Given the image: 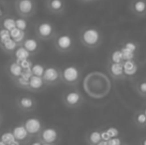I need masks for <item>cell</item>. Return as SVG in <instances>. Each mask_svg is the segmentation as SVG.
<instances>
[{
	"instance_id": "16",
	"label": "cell",
	"mask_w": 146,
	"mask_h": 145,
	"mask_svg": "<svg viewBox=\"0 0 146 145\" xmlns=\"http://www.w3.org/2000/svg\"><path fill=\"white\" fill-rule=\"evenodd\" d=\"M130 10L137 17H145L146 0H132L130 3Z\"/></svg>"
},
{
	"instance_id": "9",
	"label": "cell",
	"mask_w": 146,
	"mask_h": 145,
	"mask_svg": "<svg viewBox=\"0 0 146 145\" xmlns=\"http://www.w3.org/2000/svg\"><path fill=\"white\" fill-rule=\"evenodd\" d=\"M16 107L24 112H31L37 107V103L33 97L28 95H21L16 99Z\"/></svg>"
},
{
	"instance_id": "30",
	"label": "cell",
	"mask_w": 146,
	"mask_h": 145,
	"mask_svg": "<svg viewBox=\"0 0 146 145\" xmlns=\"http://www.w3.org/2000/svg\"><path fill=\"white\" fill-rule=\"evenodd\" d=\"M121 47L124 49H126V50H129L131 51V52H134V53H137V49H138V46H137L136 43L132 42V41H128V42H124L122 45H121Z\"/></svg>"
},
{
	"instance_id": "33",
	"label": "cell",
	"mask_w": 146,
	"mask_h": 145,
	"mask_svg": "<svg viewBox=\"0 0 146 145\" xmlns=\"http://www.w3.org/2000/svg\"><path fill=\"white\" fill-rule=\"evenodd\" d=\"M121 51H122V55H123V61L124 60H131V59H135V55L136 53L131 52L129 50H126V49L122 48L121 47Z\"/></svg>"
},
{
	"instance_id": "3",
	"label": "cell",
	"mask_w": 146,
	"mask_h": 145,
	"mask_svg": "<svg viewBox=\"0 0 146 145\" xmlns=\"http://www.w3.org/2000/svg\"><path fill=\"white\" fill-rule=\"evenodd\" d=\"M54 47L61 54H68L75 49V40L71 34L59 33L54 38Z\"/></svg>"
},
{
	"instance_id": "20",
	"label": "cell",
	"mask_w": 146,
	"mask_h": 145,
	"mask_svg": "<svg viewBox=\"0 0 146 145\" xmlns=\"http://www.w3.org/2000/svg\"><path fill=\"white\" fill-rule=\"evenodd\" d=\"M0 140H2V141L5 143V145H20L21 144L15 138V135H14L12 130L2 132V133L0 134Z\"/></svg>"
},
{
	"instance_id": "13",
	"label": "cell",
	"mask_w": 146,
	"mask_h": 145,
	"mask_svg": "<svg viewBox=\"0 0 146 145\" xmlns=\"http://www.w3.org/2000/svg\"><path fill=\"white\" fill-rule=\"evenodd\" d=\"M12 131H13L14 135H15V138L21 144H27L28 141H29L31 139V137H32L29 132H28V130L26 129V127L24 126L23 123L14 126Z\"/></svg>"
},
{
	"instance_id": "29",
	"label": "cell",
	"mask_w": 146,
	"mask_h": 145,
	"mask_svg": "<svg viewBox=\"0 0 146 145\" xmlns=\"http://www.w3.org/2000/svg\"><path fill=\"white\" fill-rule=\"evenodd\" d=\"M45 68H46V66H44V65L33 64L32 67H31V72H32L33 75L43 77V73H44V72H45Z\"/></svg>"
},
{
	"instance_id": "26",
	"label": "cell",
	"mask_w": 146,
	"mask_h": 145,
	"mask_svg": "<svg viewBox=\"0 0 146 145\" xmlns=\"http://www.w3.org/2000/svg\"><path fill=\"white\" fill-rule=\"evenodd\" d=\"M135 89L140 97H146V79H139L135 85Z\"/></svg>"
},
{
	"instance_id": "7",
	"label": "cell",
	"mask_w": 146,
	"mask_h": 145,
	"mask_svg": "<svg viewBox=\"0 0 146 145\" xmlns=\"http://www.w3.org/2000/svg\"><path fill=\"white\" fill-rule=\"evenodd\" d=\"M43 145H55L58 144L61 140V133L57 128L48 126L44 127L38 135Z\"/></svg>"
},
{
	"instance_id": "22",
	"label": "cell",
	"mask_w": 146,
	"mask_h": 145,
	"mask_svg": "<svg viewBox=\"0 0 146 145\" xmlns=\"http://www.w3.org/2000/svg\"><path fill=\"white\" fill-rule=\"evenodd\" d=\"M10 35H11V38L13 39L15 42L18 43V45H21L22 42H23L26 37H27V32L15 27L14 29H12L11 31H10Z\"/></svg>"
},
{
	"instance_id": "6",
	"label": "cell",
	"mask_w": 146,
	"mask_h": 145,
	"mask_svg": "<svg viewBox=\"0 0 146 145\" xmlns=\"http://www.w3.org/2000/svg\"><path fill=\"white\" fill-rule=\"evenodd\" d=\"M15 10L21 17L30 18L36 13L37 5L35 0H15Z\"/></svg>"
},
{
	"instance_id": "23",
	"label": "cell",
	"mask_w": 146,
	"mask_h": 145,
	"mask_svg": "<svg viewBox=\"0 0 146 145\" xmlns=\"http://www.w3.org/2000/svg\"><path fill=\"white\" fill-rule=\"evenodd\" d=\"M0 26L4 29L8 30V31H11L12 29L16 27V18L12 17L8 14L6 17H4L3 19L0 21Z\"/></svg>"
},
{
	"instance_id": "34",
	"label": "cell",
	"mask_w": 146,
	"mask_h": 145,
	"mask_svg": "<svg viewBox=\"0 0 146 145\" xmlns=\"http://www.w3.org/2000/svg\"><path fill=\"white\" fill-rule=\"evenodd\" d=\"M121 143V140L120 139H118V138H113L112 139L111 137L110 138V139L108 140V145H118V144H120Z\"/></svg>"
},
{
	"instance_id": "36",
	"label": "cell",
	"mask_w": 146,
	"mask_h": 145,
	"mask_svg": "<svg viewBox=\"0 0 146 145\" xmlns=\"http://www.w3.org/2000/svg\"><path fill=\"white\" fill-rule=\"evenodd\" d=\"M2 120H3V117H2V114L0 113V125H1V123H2Z\"/></svg>"
},
{
	"instance_id": "37",
	"label": "cell",
	"mask_w": 146,
	"mask_h": 145,
	"mask_svg": "<svg viewBox=\"0 0 146 145\" xmlns=\"http://www.w3.org/2000/svg\"><path fill=\"white\" fill-rule=\"evenodd\" d=\"M141 144H143V145H146V138H145L144 140H143L142 142H141Z\"/></svg>"
},
{
	"instance_id": "10",
	"label": "cell",
	"mask_w": 146,
	"mask_h": 145,
	"mask_svg": "<svg viewBox=\"0 0 146 145\" xmlns=\"http://www.w3.org/2000/svg\"><path fill=\"white\" fill-rule=\"evenodd\" d=\"M23 124L31 136H38L40 134V132L42 131V129L44 128L41 120L37 117L27 118V119H25L23 121Z\"/></svg>"
},
{
	"instance_id": "15",
	"label": "cell",
	"mask_w": 146,
	"mask_h": 145,
	"mask_svg": "<svg viewBox=\"0 0 146 145\" xmlns=\"http://www.w3.org/2000/svg\"><path fill=\"white\" fill-rule=\"evenodd\" d=\"M24 69L22 68L21 64H20L18 61L16 60H12L9 64L7 65V68H6V73L7 75L11 77L13 81H15L17 77H19L22 75Z\"/></svg>"
},
{
	"instance_id": "35",
	"label": "cell",
	"mask_w": 146,
	"mask_h": 145,
	"mask_svg": "<svg viewBox=\"0 0 146 145\" xmlns=\"http://www.w3.org/2000/svg\"><path fill=\"white\" fill-rule=\"evenodd\" d=\"M80 2H83V3H88V2H92L94 0H79Z\"/></svg>"
},
{
	"instance_id": "12",
	"label": "cell",
	"mask_w": 146,
	"mask_h": 145,
	"mask_svg": "<svg viewBox=\"0 0 146 145\" xmlns=\"http://www.w3.org/2000/svg\"><path fill=\"white\" fill-rule=\"evenodd\" d=\"M46 8L51 14L61 15L66 10L65 0H46Z\"/></svg>"
},
{
	"instance_id": "31",
	"label": "cell",
	"mask_w": 146,
	"mask_h": 145,
	"mask_svg": "<svg viewBox=\"0 0 146 145\" xmlns=\"http://www.w3.org/2000/svg\"><path fill=\"white\" fill-rule=\"evenodd\" d=\"M11 38V35H10V31L4 29L0 26V45L3 44L4 42L8 40V39Z\"/></svg>"
},
{
	"instance_id": "18",
	"label": "cell",
	"mask_w": 146,
	"mask_h": 145,
	"mask_svg": "<svg viewBox=\"0 0 146 145\" xmlns=\"http://www.w3.org/2000/svg\"><path fill=\"white\" fill-rule=\"evenodd\" d=\"M122 65L125 77H133L138 71V64L136 63L135 59L124 60L122 62Z\"/></svg>"
},
{
	"instance_id": "19",
	"label": "cell",
	"mask_w": 146,
	"mask_h": 145,
	"mask_svg": "<svg viewBox=\"0 0 146 145\" xmlns=\"http://www.w3.org/2000/svg\"><path fill=\"white\" fill-rule=\"evenodd\" d=\"M102 140V132L100 129H94L88 132L86 136V141L90 145H98Z\"/></svg>"
},
{
	"instance_id": "24",
	"label": "cell",
	"mask_w": 146,
	"mask_h": 145,
	"mask_svg": "<svg viewBox=\"0 0 146 145\" xmlns=\"http://www.w3.org/2000/svg\"><path fill=\"white\" fill-rule=\"evenodd\" d=\"M18 46H19V45H18V43L15 42V41H14L12 38H10V39H8L6 42H4L3 44L0 45V48H1L4 52L12 55Z\"/></svg>"
},
{
	"instance_id": "5",
	"label": "cell",
	"mask_w": 146,
	"mask_h": 145,
	"mask_svg": "<svg viewBox=\"0 0 146 145\" xmlns=\"http://www.w3.org/2000/svg\"><path fill=\"white\" fill-rule=\"evenodd\" d=\"M62 101H63L64 105L68 109H78L83 105L85 99L80 91L71 89L64 93Z\"/></svg>"
},
{
	"instance_id": "4",
	"label": "cell",
	"mask_w": 146,
	"mask_h": 145,
	"mask_svg": "<svg viewBox=\"0 0 146 145\" xmlns=\"http://www.w3.org/2000/svg\"><path fill=\"white\" fill-rule=\"evenodd\" d=\"M57 34L55 25L49 21H41L35 25V35L42 41L52 40Z\"/></svg>"
},
{
	"instance_id": "21",
	"label": "cell",
	"mask_w": 146,
	"mask_h": 145,
	"mask_svg": "<svg viewBox=\"0 0 146 145\" xmlns=\"http://www.w3.org/2000/svg\"><path fill=\"white\" fill-rule=\"evenodd\" d=\"M12 55H13V57H14V60L18 61V62H21V61L26 60V59H29L30 57L32 56L22 45H19Z\"/></svg>"
},
{
	"instance_id": "14",
	"label": "cell",
	"mask_w": 146,
	"mask_h": 145,
	"mask_svg": "<svg viewBox=\"0 0 146 145\" xmlns=\"http://www.w3.org/2000/svg\"><path fill=\"white\" fill-rule=\"evenodd\" d=\"M47 87L46 83H45L43 77L36 75H32L30 77L29 85H28V91H33V93H39L45 89Z\"/></svg>"
},
{
	"instance_id": "1",
	"label": "cell",
	"mask_w": 146,
	"mask_h": 145,
	"mask_svg": "<svg viewBox=\"0 0 146 145\" xmlns=\"http://www.w3.org/2000/svg\"><path fill=\"white\" fill-rule=\"evenodd\" d=\"M80 42L88 49H96L100 46L102 42V34L98 28L88 26L80 32Z\"/></svg>"
},
{
	"instance_id": "28",
	"label": "cell",
	"mask_w": 146,
	"mask_h": 145,
	"mask_svg": "<svg viewBox=\"0 0 146 145\" xmlns=\"http://www.w3.org/2000/svg\"><path fill=\"white\" fill-rule=\"evenodd\" d=\"M19 17L20 18H16V27L27 32L28 27H29V22H28L29 18L21 17V16H19Z\"/></svg>"
},
{
	"instance_id": "8",
	"label": "cell",
	"mask_w": 146,
	"mask_h": 145,
	"mask_svg": "<svg viewBox=\"0 0 146 145\" xmlns=\"http://www.w3.org/2000/svg\"><path fill=\"white\" fill-rule=\"evenodd\" d=\"M43 79L47 85H57L62 83L61 69L55 66H46L43 73Z\"/></svg>"
},
{
	"instance_id": "32",
	"label": "cell",
	"mask_w": 146,
	"mask_h": 145,
	"mask_svg": "<svg viewBox=\"0 0 146 145\" xmlns=\"http://www.w3.org/2000/svg\"><path fill=\"white\" fill-rule=\"evenodd\" d=\"M8 14H9V12H8L7 4H6L5 1H3V0H0V21H1L4 17H6Z\"/></svg>"
},
{
	"instance_id": "27",
	"label": "cell",
	"mask_w": 146,
	"mask_h": 145,
	"mask_svg": "<svg viewBox=\"0 0 146 145\" xmlns=\"http://www.w3.org/2000/svg\"><path fill=\"white\" fill-rule=\"evenodd\" d=\"M110 62H113V63L123 62V55L121 49H115L114 51H112L110 57Z\"/></svg>"
},
{
	"instance_id": "25",
	"label": "cell",
	"mask_w": 146,
	"mask_h": 145,
	"mask_svg": "<svg viewBox=\"0 0 146 145\" xmlns=\"http://www.w3.org/2000/svg\"><path fill=\"white\" fill-rule=\"evenodd\" d=\"M134 122L137 126H143L146 125V112L144 111H137L134 114Z\"/></svg>"
},
{
	"instance_id": "17",
	"label": "cell",
	"mask_w": 146,
	"mask_h": 145,
	"mask_svg": "<svg viewBox=\"0 0 146 145\" xmlns=\"http://www.w3.org/2000/svg\"><path fill=\"white\" fill-rule=\"evenodd\" d=\"M108 72H110V75H111L113 79H119L125 77L122 63L110 62L108 63Z\"/></svg>"
},
{
	"instance_id": "2",
	"label": "cell",
	"mask_w": 146,
	"mask_h": 145,
	"mask_svg": "<svg viewBox=\"0 0 146 145\" xmlns=\"http://www.w3.org/2000/svg\"><path fill=\"white\" fill-rule=\"evenodd\" d=\"M62 83L67 85L75 87L78 85L81 81L82 72L80 68L75 65H68L61 69Z\"/></svg>"
},
{
	"instance_id": "11",
	"label": "cell",
	"mask_w": 146,
	"mask_h": 145,
	"mask_svg": "<svg viewBox=\"0 0 146 145\" xmlns=\"http://www.w3.org/2000/svg\"><path fill=\"white\" fill-rule=\"evenodd\" d=\"M40 39L39 38H35V37H26L25 40L22 42V46L30 53L32 56L38 54L41 51V44L39 42Z\"/></svg>"
}]
</instances>
